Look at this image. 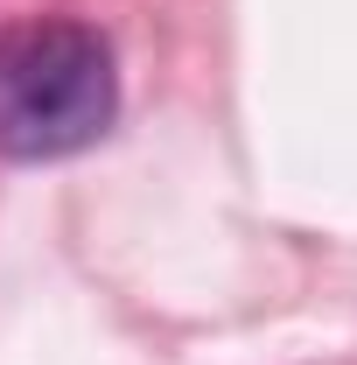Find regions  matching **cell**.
Segmentation results:
<instances>
[{
	"mask_svg": "<svg viewBox=\"0 0 357 365\" xmlns=\"http://www.w3.org/2000/svg\"><path fill=\"white\" fill-rule=\"evenodd\" d=\"M119 71L112 43L85 21H28L0 36V155L63 162L112 127Z\"/></svg>",
	"mask_w": 357,
	"mask_h": 365,
	"instance_id": "obj_1",
	"label": "cell"
}]
</instances>
